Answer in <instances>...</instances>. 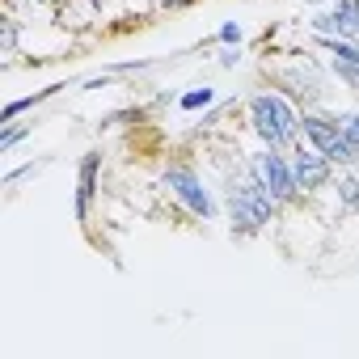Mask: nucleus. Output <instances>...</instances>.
<instances>
[{
    "instance_id": "obj_18",
    "label": "nucleus",
    "mask_w": 359,
    "mask_h": 359,
    "mask_svg": "<svg viewBox=\"0 0 359 359\" xmlns=\"http://www.w3.org/2000/svg\"><path fill=\"white\" fill-rule=\"evenodd\" d=\"M304 5H313V9H325V5H334V0H304Z\"/></svg>"
},
{
    "instance_id": "obj_14",
    "label": "nucleus",
    "mask_w": 359,
    "mask_h": 359,
    "mask_svg": "<svg viewBox=\"0 0 359 359\" xmlns=\"http://www.w3.org/2000/svg\"><path fill=\"white\" fill-rule=\"evenodd\" d=\"M334 118H338V127L346 131V140L359 148V110H334Z\"/></svg>"
},
{
    "instance_id": "obj_13",
    "label": "nucleus",
    "mask_w": 359,
    "mask_h": 359,
    "mask_svg": "<svg viewBox=\"0 0 359 359\" xmlns=\"http://www.w3.org/2000/svg\"><path fill=\"white\" fill-rule=\"evenodd\" d=\"M18 51V18L5 13L0 18V55H13Z\"/></svg>"
},
{
    "instance_id": "obj_8",
    "label": "nucleus",
    "mask_w": 359,
    "mask_h": 359,
    "mask_svg": "<svg viewBox=\"0 0 359 359\" xmlns=\"http://www.w3.org/2000/svg\"><path fill=\"white\" fill-rule=\"evenodd\" d=\"M309 34H313V43H321V39H346V43H355L359 39V0H334V5H325L309 22Z\"/></svg>"
},
{
    "instance_id": "obj_9",
    "label": "nucleus",
    "mask_w": 359,
    "mask_h": 359,
    "mask_svg": "<svg viewBox=\"0 0 359 359\" xmlns=\"http://www.w3.org/2000/svg\"><path fill=\"white\" fill-rule=\"evenodd\" d=\"M102 152L97 148H89L85 156H81V165H76V220L85 224L89 220V212H93V203H97V191H102Z\"/></svg>"
},
{
    "instance_id": "obj_20",
    "label": "nucleus",
    "mask_w": 359,
    "mask_h": 359,
    "mask_svg": "<svg viewBox=\"0 0 359 359\" xmlns=\"http://www.w3.org/2000/svg\"><path fill=\"white\" fill-rule=\"evenodd\" d=\"M355 169H359V161H355Z\"/></svg>"
},
{
    "instance_id": "obj_12",
    "label": "nucleus",
    "mask_w": 359,
    "mask_h": 359,
    "mask_svg": "<svg viewBox=\"0 0 359 359\" xmlns=\"http://www.w3.org/2000/svg\"><path fill=\"white\" fill-rule=\"evenodd\" d=\"M26 135H30V127H22L18 118H13V123H5V131H0V156H9Z\"/></svg>"
},
{
    "instance_id": "obj_7",
    "label": "nucleus",
    "mask_w": 359,
    "mask_h": 359,
    "mask_svg": "<svg viewBox=\"0 0 359 359\" xmlns=\"http://www.w3.org/2000/svg\"><path fill=\"white\" fill-rule=\"evenodd\" d=\"M287 156H292V173H296V187H300V195L309 199V195H321V191H334V177H338V165L330 161V156H321L313 144H296V148H287Z\"/></svg>"
},
{
    "instance_id": "obj_16",
    "label": "nucleus",
    "mask_w": 359,
    "mask_h": 359,
    "mask_svg": "<svg viewBox=\"0 0 359 359\" xmlns=\"http://www.w3.org/2000/svg\"><path fill=\"white\" fill-rule=\"evenodd\" d=\"M237 64H241L237 47H224V51H220V68H237Z\"/></svg>"
},
{
    "instance_id": "obj_10",
    "label": "nucleus",
    "mask_w": 359,
    "mask_h": 359,
    "mask_svg": "<svg viewBox=\"0 0 359 359\" xmlns=\"http://www.w3.org/2000/svg\"><path fill=\"white\" fill-rule=\"evenodd\" d=\"M334 199H338V208H342V212L359 216V169H355V165H351V169H342V173L334 177Z\"/></svg>"
},
{
    "instance_id": "obj_5",
    "label": "nucleus",
    "mask_w": 359,
    "mask_h": 359,
    "mask_svg": "<svg viewBox=\"0 0 359 359\" xmlns=\"http://www.w3.org/2000/svg\"><path fill=\"white\" fill-rule=\"evenodd\" d=\"M250 173L258 177V182L271 191V199L279 203V208H292V203H300L304 195H300V187H296V173H292V156H287V148H258V152H250Z\"/></svg>"
},
{
    "instance_id": "obj_11",
    "label": "nucleus",
    "mask_w": 359,
    "mask_h": 359,
    "mask_svg": "<svg viewBox=\"0 0 359 359\" xmlns=\"http://www.w3.org/2000/svg\"><path fill=\"white\" fill-rule=\"evenodd\" d=\"M212 102H216V89H208V85H195V89H187L182 97H177V110H187V114H191V110H208Z\"/></svg>"
},
{
    "instance_id": "obj_19",
    "label": "nucleus",
    "mask_w": 359,
    "mask_h": 359,
    "mask_svg": "<svg viewBox=\"0 0 359 359\" xmlns=\"http://www.w3.org/2000/svg\"><path fill=\"white\" fill-rule=\"evenodd\" d=\"M30 5H51V0H30Z\"/></svg>"
},
{
    "instance_id": "obj_2",
    "label": "nucleus",
    "mask_w": 359,
    "mask_h": 359,
    "mask_svg": "<svg viewBox=\"0 0 359 359\" xmlns=\"http://www.w3.org/2000/svg\"><path fill=\"white\" fill-rule=\"evenodd\" d=\"M250 131L266 148H296L300 144V106L283 89H258L245 102Z\"/></svg>"
},
{
    "instance_id": "obj_21",
    "label": "nucleus",
    "mask_w": 359,
    "mask_h": 359,
    "mask_svg": "<svg viewBox=\"0 0 359 359\" xmlns=\"http://www.w3.org/2000/svg\"><path fill=\"white\" fill-rule=\"evenodd\" d=\"M355 43H359V39H355Z\"/></svg>"
},
{
    "instance_id": "obj_17",
    "label": "nucleus",
    "mask_w": 359,
    "mask_h": 359,
    "mask_svg": "<svg viewBox=\"0 0 359 359\" xmlns=\"http://www.w3.org/2000/svg\"><path fill=\"white\" fill-rule=\"evenodd\" d=\"M161 9H182V5H191V0H156Z\"/></svg>"
},
{
    "instance_id": "obj_4",
    "label": "nucleus",
    "mask_w": 359,
    "mask_h": 359,
    "mask_svg": "<svg viewBox=\"0 0 359 359\" xmlns=\"http://www.w3.org/2000/svg\"><path fill=\"white\" fill-rule=\"evenodd\" d=\"M300 140H304V144H313L321 156H330L338 169H351V165L359 161V148L346 140V131L338 127L334 110H321V106L300 110Z\"/></svg>"
},
{
    "instance_id": "obj_15",
    "label": "nucleus",
    "mask_w": 359,
    "mask_h": 359,
    "mask_svg": "<svg viewBox=\"0 0 359 359\" xmlns=\"http://www.w3.org/2000/svg\"><path fill=\"white\" fill-rule=\"evenodd\" d=\"M216 39H220V47H241L245 30H241V22H224V26L216 30Z\"/></svg>"
},
{
    "instance_id": "obj_3",
    "label": "nucleus",
    "mask_w": 359,
    "mask_h": 359,
    "mask_svg": "<svg viewBox=\"0 0 359 359\" xmlns=\"http://www.w3.org/2000/svg\"><path fill=\"white\" fill-rule=\"evenodd\" d=\"M161 187L169 191V199L182 203L195 220H216L220 216V203H216L212 187L203 182V173L191 161H169L165 173H161Z\"/></svg>"
},
{
    "instance_id": "obj_1",
    "label": "nucleus",
    "mask_w": 359,
    "mask_h": 359,
    "mask_svg": "<svg viewBox=\"0 0 359 359\" xmlns=\"http://www.w3.org/2000/svg\"><path fill=\"white\" fill-rule=\"evenodd\" d=\"M224 212H229L233 237H258V233H266L275 224V216L283 208L271 199V191L250 173V165H241V169H233L224 177Z\"/></svg>"
},
{
    "instance_id": "obj_6",
    "label": "nucleus",
    "mask_w": 359,
    "mask_h": 359,
    "mask_svg": "<svg viewBox=\"0 0 359 359\" xmlns=\"http://www.w3.org/2000/svg\"><path fill=\"white\" fill-rule=\"evenodd\" d=\"M275 89H283L300 110H313L325 97V76H321V68L313 60H292V64H283L275 72Z\"/></svg>"
}]
</instances>
